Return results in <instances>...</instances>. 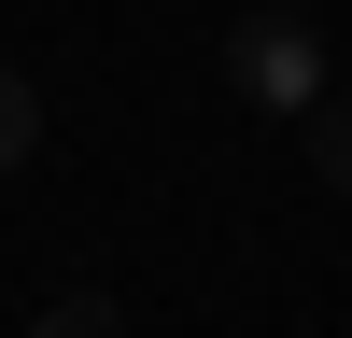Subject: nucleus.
<instances>
[{"instance_id":"2","label":"nucleus","mask_w":352,"mask_h":338,"mask_svg":"<svg viewBox=\"0 0 352 338\" xmlns=\"http://www.w3.org/2000/svg\"><path fill=\"white\" fill-rule=\"evenodd\" d=\"M28 155H43V99L0 71V169H28Z\"/></svg>"},{"instance_id":"4","label":"nucleus","mask_w":352,"mask_h":338,"mask_svg":"<svg viewBox=\"0 0 352 338\" xmlns=\"http://www.w3.org/2000/svg\"><path fill=\"white\" fill-rule=\"evenodd\" d=\"M28 338H127V324H113V296H56V310H43Z\"/></svg>"},{"instance_id":"3","label":"nucleus","mask_w":352,"mask_h":338,"mask_svg":"<svg viewBox=\"0 0 352 338\" xmlns=\"http://www.w3.org/2000/svg\"><path fill=\"white\" fill-rule=\"evenodd\" d=\"M310 169H324V183L352 197V113H324V99H310Z\"/></svg>"},{"instance_id":"1","label":"nucleus","mask_w":352,"mask_h":338,"mask_svg":"<svg viewBox=\"0 0 352 338\" xmlns=\"http://www.w3.org/2000/svg\"><path fill=\"white\" fill-rule=\"evenodd\" d=\"M226 84H240L254 113H310L324 99V28L310 14H240L226 28Z\"/></svg>"}]
</instances>
